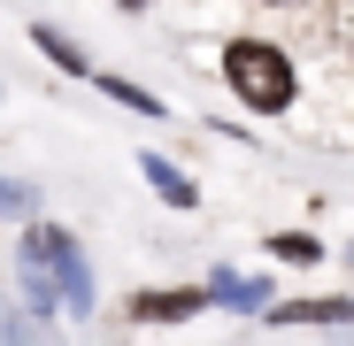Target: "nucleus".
Masks as SVG:
<instances>
[{
  "label": "nucleus",
  "instance_id": "nucleus-1",
  "mask_svg": "<svg viewBox=\"0 0 354 346\" xmlns=\"http://www.w3.org/2000/svg\"><path fill=\"white\" fill-rule=\"evenodd\" d=\"M16 285L39 316H85L93 308V269L62 223H31L16 239Z\"/></svg>",
  "mask_w": 354,
  "mask_h": 346
},
{
  "label": "nucleus",
  "instance_id": "nucleus-2",
  "mask_svg": "<svg viewBox=\"0 0 354 346\" xmlns=\"http://www.w3.org/2000/svg\"><path fill=\"white\" fill-rule=\"evenodd\" d=\"M223 85L239 93V108H254V115H285L292 93H301L285 46H270V39H231L223 46Z\"/></svg>",
  "mask_w": 354,
  "mask_h": 346
},
{
  "label": "nucleus",
  "instance_id": "nucleus-3",
  "mask_svg": "<svg viewBox=\"0 0 354 346\" xmlns=\"http://www.w3.org/2000/svg\"><path fill=\"white\" fill-rule=\"evenodd\" d=\"M139 177L154 185V200H162V208H201V185H193L169 154H139Z\"/></svg>",
  "mask_w": 354,
  "mask_h": 346
},
{
  "label": "nucleus",
  "instance_id": "nucleus-4",
  "mask_svg": "<svg viewBox=\"0 0 354 346\" xmlns=\"http://www.w3.org/2000/svg\"><path fill=\"white\" fill-rule=\"evenodd\" d=\"M201 308H208V293H139L124 316L131 323H193Z\"/></svg>",
  "mask_w": 354,
  "mask_h": 346
},
{
  "label": "nucleus",
  "instance_id": "nucleus-5",
  "mask_svg": "<svg viewBox=\"0 0 354 346\" xmlns=\"http://www.w3.org/2000/svg\"><path fill=\"white\" fill-rule=\"evenodd\" d=\"M208 300H216V308L254 316V308L270 300V285H262V277H239V269H216V277H208Z\"/></svg>",
  "mask_w": 354,
  "mask_h": 346
},
{
  "label": "nucleus",
  "instance_id": "nucleus-6",
  "mask_svg": "<svg viewBox=\"0 0 354 346\" xmlns=\"http://www.w3.org/2000/svg\"><path fill=\"white\" fill-rule=\"evenodd\" d=\"M270 323H354V300H277Z\"/></svg>",
  "mask_w": 354,
  "mask_h": 346
},
{
  "label": "nucleus",
  "instance_id": "nucleus-7",
  "mask_svg": "<svg viewBox=\"0 0 354 346\" xmlns=\"http://www.w3.org/2000/svg\"><path fill=\"white\" fill-rule=\"evenodd\" d=\"M31 46L46 54L54 70H70V77H85V46H77L70 31H54V23H31Z\"/></svg>",
  "mask_w": 354,
  "mask_h": 346
},
{
  "label": "nucleus",
  "instance_id": "nucleus-8",
  "mask_svg": "<svg viewBox=\"0 0 354 346\" xmlns=\"http://www.w3.org/2000/svg\"><path fill=\"white\" fill-rule=\"evenodd\" d=\"M100 93H108L115 108H131V115H169V108H162L147 85H131V77H100Z\"/></svg>",
  "mask_w": 354,
  "mask_h": 346
},
{
  "label": "nucleus",
  "instance_id": "nucleus-9",
  "mask_svg": "<svg viewBox=\"0 0 354 346\" xmlns=\"http://www.w3.org/2000/svg\"><path fill=\"white\" fill-rule=\"evenodd\" d=\"M270 254H285V262H316V254H324V239H308V231H277Z\"/></svg>",
  "mask_w": 354,
  "mask_h": 346
},
{
  "label": "nucleus",
  "instance_id": "nucleus-10",
  "mask_svg": "<svg viewBox=\"0 0 354 346\" xmlns=\"http://www.w3.org/2000/svg\"><path fill=\"white\" fill-rule=\"evenodd\" d=\"M0 215H31V185H8V177H0Z\"/></svg>",
  "mask_w": 354,
  "mask_h": 346
},
{
  "label": "nucleus",
  "instance_id": "nucleus-11",
  "mask_svg": "<svg viewBox=\"0 0 354 346\" xmlns=\"http://www.w3.org/2000/svg\"><path fill=\"white\" fill-rule=\"evenodd\" d=\"M31 331H39L31 316H0V338H31Z\"/></svg>",
  "mask_w": 354,
  "mask_h": 346
},
{
  "label": "nucleus",
  "instance_id": "nucleus-12",
  "mask_svg": "<svg viewBox=\"0 0 354 346\" xmlns=\"http://www.w3.org/2000/svg\"><path fill=\"white\" fill-rule=\"evenodd\" d=\"M115 8H131V16H139V8H147V0H115Z\"/></svg>",
  "mask_w": 354,
  "mask_h": 346
},
{
  "label": "nucleus",
  "instance_id": "nucleus-13",
  "mask_svg": "<svg viewBox=\"0 0 354 346\" xmlns=\"http://www.w3.org/2000/svg\"><path fill=\"white\" fill-rule=\"evenodd\" d=\"M270 8H277V0H270Z\"/></svg>",
  "mask_w": 354,
  "mask_h": 346
}]
</instances>
